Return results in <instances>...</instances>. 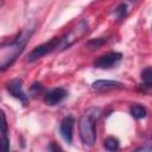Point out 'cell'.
Returning <instances> with one entry per match:
<instances>
[{"label": "cell", "instance_id": "cell-1", "mask_svg": "<svg viewBox=\"0 0 152 152\" xmlns=\"http://www.w3.org/2000/svg\"><path fill=\"white\" fill-rule=\"evenodd\" d=\"M100 116V109L88 108L78 120V133L83 144L93 146L96 141V122Z\"/></svg>", "mask_w": 152, "mask_h": 152}, {"label": "cell", "instance_id": "cell-2", "mask_svg": "<svg viewBox=\"0 0 152 152\" xmlns=\"http://www.w3.org/2000/svg\"><path fill=\"white\" fill-rule=\"evenodd\" d=\"M32 32L33 30L32 28H26V30H23L17 37L15 39L8 44V50H10V53L6 56V59L2 64H0V71H4L5 69H7L8 66L12 65V63L15 61V58L18 57V55L21 53V51L24 50L27 40L30 39V37L32 36Z\"/></svg>", "mask_w": 152, "mask_h": 152}, {"label": "cell", "instance_id": "cell-3", "mask_svg": "<svg viewBox=\"0 0 152 152\" xmlns=\"http://www.w3.org/2000/svg\"><path fill=\"white\" fill-rule=\"evenodd\" d=\"M87 30H88V21L87 20H81L80 23H78V25L76 26V27H74L68 34H65L64 37H62L61 38V40H59V44H58V49L59 50H65V49H68L71 44H74L77 39H80L86 32H87Z\"/></svg>", "mask_w": 152, "mask_h": 152}, {"label": "cell", "instance_id": "cell-4", "mask_svg": "<svg viewBox=\"0 0 152 152\" xmlns=\"http://www.w3.org/2000/svg\"><path fill=\"white\" fill-rule=\"evenodd\" d=\"M59 40H61V38L55 37V38H52L51 40H49V42H46V43H43V44L38 45L37 48H34V49L28 53L26 61H27L28 63H32V62H36L37 59L44 57L45 55L50 53L52 50L57 49V46H58V44H59Z\"/></svg>", "mask_w": 152, "mask_h": 152}, {"label": "cell", "instance_id": "cell-5", "mask_svg": "<svg viewBox=\"0 0 152 152\" xmlns=\"http://www.w3.org/2000/svg\"><path fill=\"white\" fill-rule=\"evenodd\" d=\"M121 58H122V55L120 52H115V51L107 52L94 61V66L100 69H109L115 64H118L121 61Z\"/></svg>", "mask_w": 152, "mask_h": 152}, {"label": "cell", "instance_id": "cell-6", "mask_svg": "<svg viewBox=\"0 0 152 152\" xmlns=\"http://www.w3.org/2000/svg\"><path fill=\"white\" fill-rule=\"evenodd\" d=\"M68 95V91L64 88H53L50 91H48L44 96V102L48 106H56L59 102H62Z\"/></svg>", "mask_w": 152, "mask_h": 152}, {"label": "cell", "instance_id": "cell-7", "mask_svg": "<svg viewBox=\"0 0 152 152\" xmlns=\"http://www.w3.org/2000/svg\"><path fill=\"white\" fill-rule=\"evenodd\" d=\"M7 90L10 91V94L13 97H15V99H18V100H20L23 102L27 101V95L23 90V81L20 78L11 80L8 82V84H7Z\"/></svg>", "mask_w": 152, "mask_h": 152}, {"label": "cell", "instance_id": "cell-8", "mask_svg": "<svg viewBox=\"0 0 152 152\" xmlns=\"http://www.w3.org/2000/svg\"><path fill=\"white\" fill-rule=\"evenodd\" d=\"M72 127H74V119L70 115L65 116L59 125V132H61L63 139L68 144H71V141H72Z\"/></svg>", "mask_w": 152, "mask_h": 152}, {"label": "cell", "instance_id": "cell-9", "mask_svg": "<svg viewBox=\"0 0 152 152\" xmlns=\"http://www.w3.org/2000/svg\"><path fill=\"white\" fill-rule=\"evenodd\" d=\"M122 83L118 81H110V80H97L93 83V88L97 90H110V89H118L122 88Z\"/></svg>", "mask_w": 152, "mask_h": 152}, {"label": "cell", "instance_id": "cell-10", "mask_svg": "<svg viewBox=\"0 0 152 152\" xmlns=\"http://www.w3.org/2000/svg\"><path fill=\"white\" fill-rule=\"evenodd\" d=\"M129 114L133 116V118H135V119H144V118H146V115H147V110H146V108L144 107V106H141V104H139V103H135V104H132L131 107H129Z\"/></svg>", "mask_w": 152, "mask_h": 152}, {"label": "cell", "instance_id": "cell-11", "mask_svg": "<svg viewBox=\"0 0 152 152\" xmlns=\"http://www.w3.org/2000/svg\"><path fill=\"white\" fill-rule=\"evenodd\" d=\"M141 80L146 88H151L152 86V69L151 66H147L141 72Z\"/></svg>", "mask_w": 152, "mask_h": 152}, {"label": "cell", "instance_id": "cell-12", "mask_svg": "<svg viewBox=\"0 0 152 152\" xmlns=\"http://www.w3.org/2000/svg\"><path fill=\"white\" fill-rule=\"evenodd\" d=\"M106 43H107V38L100 37V38H95V39L88 40L87 42V48L90 49V50H96V49H100Z\"/></svg>", "mask_w": 152, "mask_h": 152}, {"label": "cell", "instance_id": "cell-13", "mask_svg": "<svg viewBox=\"0 0 152 152\" xmlns=\"http://www.w3.org/2000/svg\"><path fill=\"white\" fill-rule=\"evenodd\" d=\"M103 146L108 151H116L119 148V140L114 137H108V138L104 139Z\"/></svg>", "mask_w": 152, "mask_h": 152}, {"label": "cell", "instance_id": "cell-14", "mask_svg": "<svg viewBox=\"0 0 152 152\" xmlns=\"http://www.w3.org/2000/svg\"><path fill=\"white\" fill-rule=\"evenodd\" d=\"M7 132H8V125H7L6 114L2 109H0V133L7 134Z\"/></svg>", "mask_w": 152, "mask_h": 152}, {"label": "cell", "instance_id": "cell-15", "mask_svg": "<svg viewBox=\"0 0 152 152\" xmlns=\"http://www.w3.org/2000/svg\"><path fill=\"white\" fill-rule=\"evenodd\" d=\"M10 150V139L7 134H1L0 137V151L6 152Z\"/></svg>", "mask_w": 152, "mask_h": 152}, {"label": "cell", "instance_id": "cell-16", "mask_svg": "<svg viewBox=\"0 0 152 152\" xmlns=\"http://www.w3.org/2000/svg\"><path fill=\"white\" fill-rule=\"evenodd\" d=\"M114 13H115V15H116L119 19L124 18V17L126 15V13H127V6H126V4H120V5L114 10Z\"/></svg>", "mask_w": 152, "mask_h": 152}, {"label": "cell", "instance_id": "cell-17", "mask_svg": "<svg viewBox=\"0 0 152 152\" xmlns=\"http://www.w3.org/2000/svg\"><path fill=\"white\" fill-rule=\"evenodd\" d=\"M49 150H51V151H57V150H59V151H61L62 148H61L58 145H55L53 142H51V145L49 146Z\"/></svg>", "mask_w": 152, "mask_h": 152}, {"label": "cell", "instance_id": "cell-18", "mask_svg": "<svg viewBox=\"0 0 152 152\" xmlns=\"http://www.w3.org/2000/svg\"><path fill=\"white\" fill-rule=\"evenodd\" d=\"M129 1H137V0H129Z\"/></svg>", "mask_w": 152, "mask_h": 152}]
</instances>
